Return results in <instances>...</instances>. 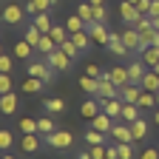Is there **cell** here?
Masks as SVG:
<instances>
[{
    "label": "cell",
    "instance_id": "4fadbf2b",
    "mask_svg": "<svg viewBox=\"0 0 159 159\" xmlns=\"http://www.w3.org/2000/svg\"><path fill=\"white\" fill-rule=\"evenodd\" d=\"M108 77L114 80V83L122 88V85H131V74H128V66H116V68H111L108 71Z\"/></svg>",
    "mask_w": 159,
    "mask_h": 159
},
{
    "label": "cell",
    "instance_id": "7402d4cb",
    "mask_svg": "<svg viewBox=\"0 0 159 159\" xmlns=\"http://www.w3.org/2000/svg\"><path fill=\"white\" fill-rule=\"evenodd\" d=\"M131 134H134V142H142V139L148 136V122L142 116H139L136 122H131Z\"/></svg>",
    "mask_w": 159,
    "mask_h": 159
},
{
    "label": "cell",
    "instance_id": "6da1fadb",
    "mask_svg": "<svg viewBox=\"0 0 159 159\" xmlns=\"http://www.w3.org/2000/svg\"><path fill=\"white\" fill-rule=\"evenodd\" d=\"M46 139V148H54V151H68L71 145H74V136L68 134V131H54V134H48V136H43Z\"/></svg>",
    "mask_w": 159,
    "mask_h": 159
},
{
    "label": "cell",
    "instance_id": "cb8c5ba5",
    "mask_svg": "<svg viewBox=\"0 0 159 159\" xmlns=\"http://www.w3.org/2000/svg\"><path fill=\"white\" fill-rule=\"evenodd\" d=\"M43 80H40V77H29V80H23V85H20V88H23V94H40V91H43Z\"/></svg>",
    "mask_w": 159,
    "mask_h": 159
},
{
    "label": "cell",
    "instance_id": "681fc988",
    "mask_svg": "<svg viewBox=\"0 0 159 159\" xmlns=\"http://www.w3.org/2000/svg\"><path fill=\"white\" fill-rule=\"evenodd\" d=\"M151 20H153V29L159 31V17H151Z\"/></svg>",
    "mask_w": 159,
    "mask_h": 159
},
{
    "label": "cell",
    "instance_id": "60d3db41",
    "mask_svg": "<svg viewBox=\"0 0 159 159\" xmlns=\"http://www.w3.org/2000/svg\"><path fill=\"white\" fill-rule=\"evenodd\" d=\"M11 66H14V60H11L9 54H0V74H9Z\"/></svg>",
    "mask_w": 159,
    "mask_h": 159
},
{
    "label": "cell",
    "instance_id": "4dcf8cb0",
    "mask_svg": "<svg viewBox=\"0 0 159 159\" xmlns=\"http://www.w3.org/2000/svg\"><path fill=\"white\" fill-rule=\"evenodd\" d=\"M139 108H145V111H151V108H159L156 105V94H151V91H142L139 94V102H136Z\"/></svg>",
    "mask_w": 159,
    "mask_h": 159
},
{
    "label": "cell",
    "instance_id": "5b68a950",
    "mask_svg": "<svg viewBox=\"0 0 159 159\" xmlns=\"http://www.w3.org/2000/svg\"><path fill=\"white\" fill-rule=\"evenodd\" d=\"M23 14H26V6L9 3V6L3 9V23H6V26H20V23H23Z\"/></svg>",
    "mask_w": 159,
    "mask_h": 159
},
{
    "label": "cell",
    "instance_id": "bcb514c9",
    "mask_svg": "<svg viewBox=\"0 0 159 159\" xmlns=\"http://www.w3.org/2000/svg\"><path fill=\"white\" fill-rule=\"evenodd\" d=\"M26 14H43V11L37 9V3H34V0H29V3H26Z\"/></svg>",
    "mask_w": 159,
    "mask_h": 159
},
{
    "label": "cell",
    "instance_id": "4316f807",
    "mask_svg": "<svg viewBox=\"0 0 159 159\" xmlns=\"http://www.w3.org/2000/svg\"><path fill=\"white\" fill-rule=\"evenodd\" d=\"M85 142H88V145H108V134L91 128V131H85Z\"/></svg>",
    "mask_w": 159,
    "mask_h": 159
},
{
    "label": "cell",
    "instance_id": "7a4b0ae2",
    "mask_svg": "<svg viewBox=\"0 0 159 159\" xmlns=\"http://www.w3.org/2000/svg\"><path fill=\"white\" fill-rule=\"evenodd\" d=\"M54 74H57V71H54L48 63H43V60H31V63H29V77H40L43 83H51Z\"/></svg>",
    "mask_w": 159,
    "mask_h": 159
},
{
    "label": "cell",
    "instance_id": "ba28073f",
    "mask_svg": "<svg viewBox=\"0 0 159 159\" xmlns=\"http://www.w3.org/2000/svg\"><path fill=\"white\" fill-rule=\"evenodd\" d=\"M43 145H46V139H40L37 134H23V139H20V151L23 153H37Z\"/></svg>",
    "mask_w": 159,
    "mask_h": 159
},
{
    "label": "cell",
    "instance_id": "836d02e7",
    "mask_svg": "<svg viewBox=\"0 0 159 159\" xmlns=\"http://www.w3.org/2000/svg\"><path fill=\"white\" fill-rule=\"evenodd\" d=\"M17 128H20V134H40V128H37V119H29V116H23L17 122Z\"/></svg>",
    "mask_w": 159,
    "mask_h": 159
},
{
    "label": "cell",
    "instance_id": "d6986e66",
    "mask_svg": "<svg viewBox=\"0 0 159 159\" xmlns=\"http://www.w3.org/2000/svg\"><path fill=\"white\" fill-rule=\"evenodd\" d=\"M139 60H142L148 68H153V66L159 63V46H148V48H142V51H139Z\"/></svg>",
    "mask_w": 159,
    "mask_h": 159
},
{
    "label": "cell",
    "instance_id": "c3c4849f",
    "mask_svg": "<svg viewBox=\"0 0 159 159\" xmlns=\"http://www.w3.org/2000/svg\"><path fill=\"white\" fill-rule=\"evenodd\" d=\"M88 3H91V6H102L105 0H88Z\"/></svg>",
    "mask_w": 159,
    "mask_h": 159
},
{
    "label": "cell",
    "instance_id": "f6af8a7d",
    "mask_svg": "<svg viewBox=\"0 0 159 159\" xmlns=\"http://www.w3.org/2000/svg\"><path fill=\"white\" fill-rule=\"evenodd\" d=\"M151 3H153V0H139V3H136L139 14H148V11H151Z\"/></svg>",
    "mask_w": 159,
    "mask_h": 159
},
{
    "label": "cell",
    "instance_id": "8fae6325",
    "mask_svg": "<svg viewBox=\"0 0 159 159\" xmlns=\"http://www.w3.org/2000/svg\"><path fill=\"white\" fill-rule=\"evenodd\" d=\"M91 122H94L91 128H97V131H102V134H111V128H114V122H116V119H114V116H108L105 111H99V114H97V116L91 119Z\"/></svg>",
    "mask_w": 159,
    "mask_h": 159
},
{
    "label": "cell",
    "instance_id": "db71d44e",
    "mask_svg": "<svg viewBox=\"0 0 159 159\" xmlns=\"http://www.w3.org/2000/svg\"><path fill=\"white\" fill-rule=\"evenodd\" d=\"M128 3H134V6H136V3H139V0H128Z\"/></svg>",
    "mask_w": 159,
    "mask_h": 159
},
{
    "label": "cell",
    "instance_id": "9a60e30c",
    "mask_svg": "<svg viewBox=\"0 0 159 159\" xmlns=\"http://www.w3.org/2000/svg\"><path fill=\"white\" fill-rule=\"evenodd\" d=\"M99 111H102V105H99V99L97 97H91V99H85V102L83 105H80V114H83L85 119H94Z\"/></svg>",
    "mask_w": 159,
    "mask_h": 159
},
{
    "label": "cell",
    "instance_id": "7dc6e473",
    "mask_svg": "<svg viewBox=\"0 0 159 159\" xmlns=\"http://www.w3.org/2000/svg\"><path fill=\"white\" fill-rule=\"evenodd\" d=\"M148 17H159V0H153V3H151V11H148Z\"/></svg>",
    "mask_w": 159,
    "mask_h": 159
},
{
    "label": "cell",
    "instance_id": "f1b7e54d",
    "mask_svg": "<svg viewBox=\"0 0 159 159\" xmlns=\"http://www.w3.org/2000/svg\"><path fill=\"white\" fill-rule=\"evenodd\" d=\"M57 48H60V46L54 43V37H51V34H43V40H40V46H37V51L43 54V57H48V54L57 51Z\"/></svg>",
    "mask_w": 159,
    "mask_h": 159
},
{
    "label": "cell",
    "instance_id": "2e32d148",
    "mask_svg": "<svg viewBox=\"0 0 159 159\" xmlns=\"http://www.w3.org/2000/svg\"><path fill=\"white\" fill-rule=\"evenodd\" d=\"M139 85H142V91H151V94H156V91H159V74H156L153 68H148Z\"/></svg>",
    "mask_w": 159,
    "mask_h": 159
},
{
    "label": "cell",
    "instance_id": "9c48e42d",
    "mask_svg": "<svg viewBox=\"0 0 159 159\" xmlns=\"http://www.w3.org/2000/svg\"><path fill=\"white\" fill-rule=\"evenodd\" d=\"M99 99V97H97ZM99 105H102V111L108 114V116H114V119H119V114H122V97H114V99H99Z\"/></svg>",
    "mask_w": 159,
    "mask_h": 159
},
{
    "label": "cell",
    "instance_id": "74e56055",
    "mask_svg": "<svg viewBox=\"0 0 159 159\" xmlns=\"http://www.w3.org/2000/svg\"><path fill=\"white\" fill-rule=\"evenodd\" d=\"M11 145H14V136H11V131H6V128H3V131H0V148L9 151Z\"/></svg>",
    "mask_w": 159,
    "mask_h": 159
},
{
    "label": "cell",
    "instance_id": "8992f818",
    "mask_svg": "<svg viewBox=\"0 0 159 159\" xmlns=\"http://www.w3.org/2000/svg\"><path fill=\"white\" fill-rule=\"evenodd\" d=\"M122 43L128 46V51H131V54H136V57H139V51H142V37H139V31H136L134 26L122 31Z\"/></svg>",
    "mask_w": 159,
    "mask_h": 159
},
{
    "label": "cell",
    "instance_id": "484cf974",
    "mask_svg": "<svg viewBox=\"0 0 159 159\" xmlns=\"http://www.w3.org/2000/svg\"><path fill=\"white\" fill-rule=\"evenodd\" d=\"M71 40L77 43V48H80V51H88V48H91V43H94L91 34H88L85 29H83V31H77V34H71Z\"/></svg>",
    "mask_w": 159,
    "mask_h": 159
},
{
    "label": "cell",
    "instance_id": "3957f363",
    "mask_svg": "<svg viewBox=\"0 0 159 159\" xmlns=\"http://www.w3.org/2000/svg\"><path fill=\"white\" fill-rule=\"evenodd\" d=\"M46 63L60 74V71H68V68H71V57H68L63 48H57V51H51V54L46 57Z\"/></svg>",
    "mask_w": 159,
    "mask_h": 159
},
{
    "label": "cell",
    "instance_id": "30bf717a",
    "mask_svg": "<svg viewBox=\"0 0 159 159\" xmlns=\"http://www.w3.org/2000/svg\"><path fill=\"white\" fill-rule=\"evenodd\" d=\"M119 17H122V20H125L128 26H134V23H136V20L142 17V14H139V9H136L134 3H128V0H122V3H119Z\"/></svg>",
    "mask_w": 159,
    "mask_h": 159
},
{
    "label": "cell",
    "instance_id": "f907efd6",
    "mask_svg": "<svg viewBox=\"0 0 159 159\" xmlns=\"http://www.w3.org/2000/svg\"><path fill=\"white\" fill-rule=\"evenodd\" d=\"M153 122H156V125H159V108H156V111H153Z\"/></svg>",
    "mask_w": 159,
    "mask_h": 159
},
{
    "label": "cell",
    "instance_id": "1f68e13d",
    "mask_svg": "<svg viewBox=\"0 0 159 159\" xmlns=\"http://www.w3.org/2000/svg\"><path fill=\"white\" fill-rule=\"evenodd\" d=\"M40 40H43V31H40L34 23H31V26H26V43H31V46L37 48V46H40Z\"/></svg>",
    "mask_w": 159,
    "mask_h": 159
},
{
    "label": "cell",
    "instance_id": "b9f144b4",
    "mask_svg": "<svg viewBox=\"0 0 159 159\" xmlns=\"http://www.w3.org/2000/svg\"><path fill=\"white\" fill-rule=\"evenodd\" d=\"M139 159H159V148H142L139 151Z\"/></svg>",
    "mask_w": 159,
    "mask_h": 159
},
{
    "label": "cell",
    "instance_id": "ac0fdd59",
    "mask_svg": "<svg viewBox=\"0 0 159 159\" xmlns=\"http://www.w3.org/2000/svg\"><path fill=\"white\" fill-rule=\"evenodd\" d=\"M0 111H3L6 116L17 111V94H14V91H9V94H0Z\"/></svg>",
    "mask_w": 159,
    "mask_h": 159
},
{
    "label": "cell",
    "instance_id": "ffe728a7",
    "mask_svg": "<svg viewBox=\"0 0 159 159\" xmlns=\"http://www.w3.org/2000/svg\"><path fill=\"white\" fill-rule=\"evenodd\" d=\"M14 57L17 60H31L34 57V46L26 43V40H17V43H14Z\"/></svg>",
    "mask_w": 159,
    "mask_h": 159
},
{
    "label": "cell",
    "instance_id": "d6a6232c",
    "mask_svg": "<svg viewBox=\"0 0 159 159\" xmlns=\"http://www.w3.org/2000/svg\"><path fill=\"white\" fill-rule=\"evenodd\" d=\"M37 128H40V134H43V136H48V134L57 131V125H54L51 116H40V119H37Z\"/></svg>",
    "mask_w": 159,
    "mask_h": 159
},
{
    "label": "cell",
    "instance_id": "5bb4252c",
    "mask_svg": "<svg viewBox=\"0 0 159 159\" xmlns=\"http://www.w3.org/2000/svg\"><path fill=\"white\" fill-rule=\"evenodd\" d=\"M108 51L114 54V57H128L131 51H128V46L122 43V34H111V43H108Z\"/></svg>",
    "mask_w": 159,
    "mask_h": 159
},
{
    "label": "cell",
    "instance_id": "603a6c76",
    "mask_svg": "<svg viewBox=\"0 0 159 159\" xmlns=\"http://www.w3.org/2000/svg\"><path fill=\"white\" fill-rule=\"evenodd\" d=\"M46 108V114H63V108H66V102L60 97H48V99H43V102H40Z\"/></svg>",
    "mask_w": 159,
    "mask_h": 159
},
{
    "label": "cell",
    "instance_id": "52a82bcc",
    "mask_svg": "<svg viewBox=\"0 0 159 159\" xmlns=\"http://www.w3.org/2000/svg\"><path fill=\"white\" fill-rule=\"evenodd\" d=\"M111 139H114V142H134L131 125H128V122H122V119H116L114 128H111Z\"/></svg>",
    "mask_w": 159,
    "mask_h": 159
},
{
    "label": "cell",
    "instance_id": "44dd1931",
    "mask_svg": "<svg viewBox=\"0 0 159 159\" xmlns=\"http://www.w3.org/2000/svg\"><path fill=\"white\" fill-rule=\"evenodd\" d=\"M80 88H83L85 94H91V97H97V94H99V80L83 74V77H80Z\"/></svg>",
    "mask_w": 159,
    "mask_h": 159
},
{
    "label": "cell",
    "instance_id": "83f0119b",
    "mask_svg": "<svg viewBox=\"0 0 159 159\" xmlns=\"http://www.w3.org/2000/svg\"><path fill=\"white\" fill-rule=\"evenodd\" d=\"M34 26L43 31V34H48L51 29H54V23H51V14L48 11H43V14H34Z\"/></svg>",
    "mask_w": 159,
    "mask_h": 159
},
{
    "label": "cell",
    "instance_id": "7c38bea8",
    "mask_svg": "<svg viewBox=\"0 0 159 159\" xmlns=\"http://www.w3.org/2000/svg\"><path fill=\"white\" fill-rule=\"evenodd\" d=\"M139 94H142V85H122L119 88V97H122V102H131V105H136L139 102Z\"/></svg>",
    "mask_w": 159,
    "mask_h": 159
},
{
    "label": "cell",
    "instance_id": "816d5d0a",
    "mask_svg": "<svg viewBox=\"0 0 159 159\" xmlns=\"http://www.w3.org/2000/svg\"><path fill=\"white\" fill-rule=\"evenodd\" d=\"M3 159H17V156H11V153H6V156H3Z\"/></svg>",
    "mask_w": 159,
    "mask_h": 159
},
{
    "label": "cell",
    "instance_id": "7bdbcfd3",
    "mask_svg": "<svg viewBox=\"0 0 159 159\" xmlns=\"http://www.w3.org/2000/svg\"><path fill=\"white\" fill-rule=\"evenodd\" d=\"M9 91H11V77L0 74V94H9Z\"/></svg>",
    "mask_w": 159,
    "mask_h": 159
},
{
    "label": "cell",
    "instance_id": "f35d334b",
    "mask_svg": "<svg viewBox=\"0 0 159 159\" xmlns=\"http://www.w3.org/2000/svg\"><path fill=\"white\" fill-rule=\"evenodd\" d=\"M105 148H108V145H88L91 159H108V156H105Z\"/></svg>",
    "mask_w": 159,
    "mask_h": 159
},
{
    "label": "cell",
    "instance_id": "ee69618b",
    "mask_svg": "<svg viewBox=\"0 0 159 159\" xmlns=\"http://www.w3.org/2000/svg\"><path fill=\"white\" fill-rule=\"evenodd\" d=\"M85 74H88V77H94V80H99V77H102V71H99L94 63H91V66H85Z\"/></svg>",
    "mask_w": 159,
    "mask_h": 159
},
{
    "label": "cell",
    "instance_id": "e575fe53",
    "mask_svg": "<svg viewBox=\"0 0 159 159\" xmlns=\"http://www.w3.org/2000/svg\"><path fill=\"white\" fill-rule=\"evenodd\" d=\"M77 14L85 20V26L94 23V6H91V3H80V6H77Z\"/></svg>",
    "mask_w": 159,
    "mask_h": 159
},
{
    "label": "cell",
    "instance_id": "8d00e7d4",
    "mask_svg": "<svg viewBox=\"0 0 159 159\" xmlns=\"http://www.w3.org/2000/svg\"><path fill=\"white\" fill-rule=\"evenodd\" d=\"M60 48H63V51H66V54H68L71 60H74L77 54H83V51H80V48H77V43H74V40H71V37L66 40V43H60Z\"/></svg>",
    "mask_w": 159,
    "mask_h": 159
},
{
    "label": "cell",
    "instance_id": "f5cc1de1",
    "mask_svg": "<svg viewBox=\"0 0 159 159\" xmlns=\"http://www.w3.org/2000/svg\"><path fill=\"white\" fill-rule=\"evenodd\" d=\"M153 71H156V74H159V63H156V66H153Z\"/></svg>",
    "mask_w": 159,
    "mask_h": 159
},
{
    "label": "cell",
    "instance_id": "d590c367",
    "mask_svg": "<svg viewBox=\"0 0 159 159\" xmlns=\"http://www.w3.org/2000/svg\"><path fill=\"white\" fill-rule=\"evenodd\" d=\"M156 29L153 26H148V29H142V31H139V37H142V48H148V46H153V40H156Z\"/></svg>",
    "mask_w": 159,
    "mask_h": 159
},
{
    "label": "cell",
    "instance_id": "277c9868",
    "mask_svg": "<svg viewBox=\"0 0 159 159\" xmlns=\"http://www.w3.org/2000/svg\"><path fill=\"white\" fill-rule=\"evenodd\" d=\"M85 31L91 34V40H94V43H99V46H108V43H111V31H108L105 23H88Z\"/></svg>",
    "mask_w": 159,
    "mask_h": 159
},
{
    "label": "cell",
    "instance_id": "f546056e",
    "mask_svg": "<svg viewBox=\"0 0 159 159\" xmlns=\"http://www.w3.org/2000/svg\"><path fill=\"white\" fill-rule=\"evenodd\" d=\"M66 29H68L71 34H77V31H83V29H85V20L80 17V14H68V20H66Z\"/></svg>",
    "mask_w": 159,
    "mask_h": 159
},
{
    "label": "cell",
    "instance_id": "e0dca14e",
    "mask_svg": "<svg viewBox=\"0 0 159 159\" xmlns=\"http://www.w3.org/2000/svg\"><path fill=\"white\" fill-rule=\"evenodd\" d=\"M145 71H148V66L142 63V60H134V63L128 66V74H131V83H134V85H139V83H142V77H145Z\"/></svg>",
    "mask_w": 159,
    "mask_h": 159
},
{
    "label": "cell",
    "instance_id": "d4e9b609",
    "mask_svg": "<svg viewBox=\"0 0 159 159\" xmlns=\"http://www.w3.org/2000/svg\"><path fill=\"white\" fill-rule=\"evenodd\" d=\"M119 119H122V122H136V119H139V105H131V102H125L122 105V114H119Z\"/></svg>",
    "mask_w": 159,
    "mask_h": 159
},
{
    "label": "cell",
    "instance_id": "ab89813d",
    "mask_svg": "<svg viewBox=\"0 0 159 159\" xmlns=\"http://www.w3.org/2000/svg\"><path fill=\"white\" fill-rule=\"evenodd\" d=\"M105 17H108V6H94V23H105Z\"/></svg>",
    "mask_w": 159,
    "mask_h": 159
}]
</instances>
